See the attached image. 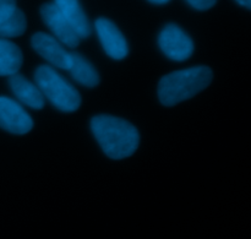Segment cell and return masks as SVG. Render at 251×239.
<instances>
[{"label": "cell", "mask_w": 251, "mask_h": 239, "mask_svg": "<svg viewBox=\"0 0 251 239\" xmlns=\"http://www.w3.org/2000/svg\"><path fill=\"white\" fill-rule=\"evenodd\" d=\"M91 128L104 154L110 159H126L139 147V132L127 120L112 115H97L91 122Z\"/></svg>", "instance_id": "obj_1"}, {"label": "cell", "mask_w": 251, "mask_h": 239, "mask_svg": "<svg viewBox=\"0 0 251 239\" xmlns=\"http://www.w3.org/2000/svg\"><path fill=\"white\" fill-rule=\"evenodd\" d=\"M212 78V70L208 66H195L168 74L159 81V101L167 107L178 105L205 90Z\"/></svg>", "instance_id": "obj_2"}, {"label": "cell", "mask_w": 251, "mask_h": 239, "mask_svg": "<svg viewBox=\"0 0 251 239\" xmlns=\"http://www.w3.org/2000/svg\"><path fill=\"white\" fill-rule=\"evenodd\" d=\"M36 85L54 107L61 112L71 113L78 109L81 96L74 86L49 65L39 66L34 74Z\"/></svg>", "instance_id": "obj_3"}, {"label": "cell", "mask_w": 251, "mask_h": 239, "mask_svg": "<svg viewBox=\"0 0 251 239\" xmlns=\"http://www.w3.org/2000/svg\"><path fill=\"white\" fill-rule=\"evenodd\" d=\"M162 52L169 59L176 61L186 60L194 53V42L176 25H167L158 38Z\"/></svg>", "instance_id": "obj_4"}, {"label": "cell", "mask_w": 251, "mask_h": 239, "mask_svg": "<svg viewBox=\"0 0 251 239\" xmlns=\"http://www.w3.org/2000/svg\"><path fill=\"white\" fill-rule=\"evenodd\" d=\"M0 128L11 134H27L33 128V120L16 101L0 97Z\"/></svg>", "instance_id": "obj_5"}, {"label": "cell", "mask_w": 251, "mask_h": 239, "mask_svg": "<svg viewBox=\"0 0 251 239\" xmlns=\"http://www.w3.org/2000/svg\"><path fill=\"white\" fill-rule=\"evenodd\" d=\"M41 15L47 26L53 32L54 37L64 46L69 48H76L80 44L81 38L77 36L75 29L66 21L54 2H48L41 7Z\"/></svg>", "instance_id": "obj_6"}, {"label": "cell", "mask_w": 251, "mask_h": 239, "mask_svg": "<svg viewBox=\"0 0 251 239\" xmlns=\"http://www.w3.org/2000/svg\"><path fill=\"white\" fill-rule=\"evenodd\" d=\"M96 31H97L100 41L102 43L105 53L113 59H124L129 53L127 43L125 37L114 25L108 19H98L96 21Z\"/></svg>", "instance_id": "obj_7"}, {"label": "cell", "mask_w": 251, "mask_h": 239, "mask_svg": "<svg viewBox=\"0 0 251 239\" xmlns=\"http://www.w3.org/2000/svg\"><path fill=\"white\" fill-rule=\"evenodd\" d=\"M32 47L53 66L68 70L70 64V53L65 51L63 44L54 36L44 32H38L32 37Z\"/></svg>", "instance_id": "obj_8"}, {"label": "cell", "mask_w": 251, "mask_h": 239, "mask_svg": "<svg viewBox=\"0 0 251 239\" xmlns=\"http://www.w3.org/2000/svg\"><path fill=\"white\" fill-rule=\"evenodd\" d=\"M9 85L17 100L26 105L27 107L32 109H42L44 107L46 98L43 93L41 92L36 83H32L25 76L20 74L10 76Z\"/></svg>", "instance_id": "obj_9"}, {"label": "cell", "mask_w": 251, "mask_h": 239, "mask_svg": "<svg viewBox=\"0 0 251 239\" xmlns=\"http://www.w3.org/2000/svg\"><path fill=\"white\" fill-rule=\"evenodd\" d=\"M54 4L80 38L90 36L91 25L78 0H54Z\"/></svg>", "instance_id": "obj_10"}, {"label": "cell", "mask_w": 251, "mask_h": 239, "mask_svg": "<svg viewBox=\"0 0 251 239\" xmlns=\"http://www.w3.org/2000/svg\"><path fill=\"white\" fill-rule=\"evenodd\" d=\"M68 70L73 78L86 87H95L100 83V75L92 64L77 53H70V64Z\"/></svg>", "instance_id": "obj_11"}, {"label": "cell", "mask_w": 251, "mask_h": 239, "mask_svg": "<svg viewBox=\"0 0 251 239\" xmlns=\"http://www.w3.org/2000/svg\"><path fill=\"white\" fill-rule=\"evenodd\" d=\"M21 49L12 42L0 38V76H12L22 65Z\"/></svg>", "instance_id": "obj_12"}, {"label": "cell", "mask_w": 251, "mask_h": 239, "mask_svg": "<svg viewBox=\"0 0 251 239\" xmlns=\"http://www.w3.org/2000/svg\"><path fill=\"white\" fill-rule=\"evenodd\" d=\"M27 28L26 16L20 9H16L9 17L0 22V38H14L25 33Z\"/></svg>", "instance_id": "obj_13"}, {"label": "cell", "mask_w": 251, "mask_h": 239, "mask_svg": "<svg viewBox=\"0 0 251 239\" xmlns=\"http://www.w3.org/2000/svg\"><path fill=\"white\" fill-rule=\"evenodd\" d=\"M17 9L16 0H0V22Z\"/></svg>", "instance_id": "obj_14"}, {"label": "cell", "mask_w": 251, "mask_h": 239, "mask_svg": "<svg viewBox=\"0 0 251 239\" xmlns=\"http://www.w3.org/2000/svg\"><path fill=\"white\" fill-rule=\"evenodd\" d=\"M217 0H188L189 4L198 10H208L216 4Z\"/></svg>", "instance_id": "obj_15"}, {"label": "cell", "mask_w": 251, "mask_h": 239, "mask_svg": "<svg viewBox=\"0 0 251 239\" xmlns=\"http://www.w3.org/2000/svg\"><path fill=\"white\" fill-rule=\"evenodd\" d=\"M237 2L242 5V6H245L247 9H250L251 7V0H237Z\"/></svg>", "instance_id": "obj_16"}, {"label": "cell", "mask_w": 251, "mask_h": 239, "mask_svg": "<svg viewBox=\"0 0 251 239\" xmlns=\"http://www.w3.org/2000/svg\"><path fill=\"white\" fill-rule=\"evenodd\" d=\"M149 1H151L152 4H157V5H162V4H167V2L169 1V0H149Z\"/></svg>", "instance_id": "obj_17"}]
</instances>
